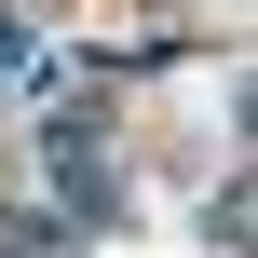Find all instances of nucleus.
I'll list each match as a JSON object with an SVG mask.
<instances>
[{
    "mask_svg": "<svg viewBox=\"0 0 258 258\" xmlns=\"http://www.w3.org/2000/svg\"><path fill=\"white\" fill-rule=\"evenodd\" d=\"M54 218H68V231H109V218H122V163H109V150H68V163H54Z\"/></svg>",
    "mask_w": 258,
    "mask_h": 258,
    "instance_id": "nucleus-1",
    "label": "nucleus"
},
{
    "mask_svg": "<svg viewBox=\"0 0 258 258\" xmlns=\"http://www.w3.org/2000/svg\"><path fill=\"white\" fill-rule=\"evenodd\" d=\"M27 150H41V163H68V150H109V95H54V109L27 122Z\"/></svg>",
    "mask_w": 258,
    "mask_h": 258,
    "instance_id": "nucleus-2",
    "label": "nucleus"
},
{
    "mask_svg": "<svg viewBox=\"0 0 258 258\" xmlns=\"http://www.w3.org/2000/svg\"><path fill=\"white\" fill-rule=\"evenodd\" d=\"M245 218H258V190H245V177H218V190H204V245L245 258Z\"/></svg>",
    "mask_w": 258,
    "mask_h": 258,
    "instance_id": "nucleus-3",
    "label": "nucleus"
}]
</instances>
